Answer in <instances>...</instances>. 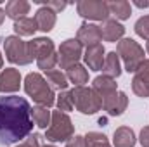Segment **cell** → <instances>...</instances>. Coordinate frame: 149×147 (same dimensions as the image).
<instances>
[{"mask_svg":"<svg viewBox=\"0 0 149 147\" xmlns=\"http://www.w3.org/2000/svg\"><path fill=\"white\" fill-rule=\"evenodd\" d=\"M31 130L33 118L30 102L19 95L0 97V144H17L30 137Z\"/></svg>","mask_w":149,"mask_h":147,"instance_id":"6da1fadb","label":"cell"},{"mask_svg":"<svg viewBox=\"0 0 149 147\" xmlns=\"http://www.w3.org/2000/svg\"><path fill=\"white\" fill-rule=\"evenodd\" d=\"M24 92L37 102L38 106L52 107L56 104V94L40 73H30L24 78Z\"/></svg>","mask_w":149,"mask_h":147,"instance_id":"7a4b0ae2","label":"cell"},{"mask_svg":"<svg viewBox=\"0 0 149 147\" xmlns=\"http://www.w3.org/2000/svg\"><path fill=\"white\" fill-rule=\"evenodd\" d=\"M73 135H74V125L71 121V118L63 111H54L50 126L45 132V139L49 142H68Z\"/></svg>","mask_w":149,"mask_h":147,"instance_id":"3957f363","label":"cell"},{"mask_svg":"<svg viewBox=\"0 0 149 147\" xmlns=\"http://www.w3.org/2000/svg\"><path fill=\"white\" fill-rule=\"evenodd\" d=\"M120 59L125 64V69L128 73H135L141 64L146 61L144 59V49L132 38H121L118 42V52Z\"/></svg>","mask_w":149,"mask_h":147,"instance_id":"277c9868","label":"cell"},{"mask_svg":"<svg viewBox=\"0 0 149 147\" xmlns=\"http://www.w3.org/2000/svg\"><path fill=\"white\" fill-rule=\"evenodd\" d=\"M70 92L73 99V107H76V111H80L81 114H95L102 109V101L92 87H74Z\"/></svg>","mask_w":149,"mask_h":147,"instance_id":"5b68a950","label":"cell"},{"mask_svg":"<svg viewBox=\"0 0 149 147\" xmlns=\"http://www.w3.org/2000/svg\"><path fill=\"white\" fill-rule=\"evenodd\" d=\"M3 50H5L7 61L12 62V64L24 66V64L33 62V57H31L28 42L21 40V38L16 37V35L5 37V40H3Z\"/></svg>","mask_w":149,"mask_h":147,"instance_id":"8992f818","label":"cell"},{"mask_svg":"<svg viewBox=\"0 0 149 147\" xmlns=\"http://www.w3.org/2000/svg\"><path fill=\"white\" fill-rule=\"evenodd\" d=\"M81 57H83V45L76 38L64 40L57 50V64L63 69H70L74 64H80Z\"/></svg>","mask_w":149,"mask_h":147,"instance_id":"52a82bcc","label":"cell"},{"mask_svg":"<svg viewBox=\"0 0 149 147\" xmlns=\"http://www.w3.org/2000/svg\"><path fill=\"white\" fill-rule=\"evenodd\" d=\"M76 12L88 21H106L109 19L108 2L104 0H80L76 3Z\"/></svg>","mask_w":149,"mask_h":147,"instance_id":"ba28073f","label":"cell"},{"mask_svg":"<svg viewBox=\"0 0 149 147\" xmlns=\"http://www.w3.org/2000/svg\"><path fill=\"white\" fill-rule=\"evenodd\" d=\"M76 40H78L81 45H85V47L99 45V43L102 42V31H101V26L92 24V23H83V24L78 28Z\"/></svg>","mask_w":149,"mask_h":147,"instance_id":"9c48e42d","label":"cell"},{"mask_svg":"<svg viewBox=\"0 0 149 147\" xmlns=\"http://www.w3.org/2000/svg\"><path fill=\"white\" fill-rule=\"evenodd\" d=\"M81 59L90 71H102L104 59H106V50H104L102 43L94 45V47H87Z\"/></svg>","mask_w":149,"mask_h":147,"instance_id":"30bf717a","label":"cell"},{"mask_svg":"<svg viewBox=\"0 0 149 147\" xmlns=\"http://www.w3.org/2000/svg\"><path fill=\"white\" fill-rule=\"evenodd\" d=\"M132 90L137 97H149V61H144L135 71V76L132 80Z\"/></svg>","mask_w":149,"mask_h":147,"instance_id":"8fae6325","label":"cell"},{"mask_svg":"<svg viewBox=\"0 0 149 147\" xmlns=\"http://www.w3.org/2000/svg\"><path fill=\"white\" fill-rule=\"evenodd\" d=\"M30 45V52H31V57L35 61H40V59H45V57H50L56 52V47H54V42L50 38L40 37V38H33L28 42Z\"/></svg>","mask_w":149,"mask_h":147,"instance_id":"7c38bea8","label":"cell"},{"mask_svg":"<svg viewBox=\"0 0 149 147\" xmlns=\"http://www.w3.org/2000/svg\"><path fill=\"white\" fill-rule=\"evenodd\" d=\"M21 88V73L16 68H5L0 73V94H14Z\"/></svg>","mask_w":149,"mask_h":147,"instance_id":"4fadbf2b","label":"cell"},{"mask_svg":"<svg viewBox=\"0 0 149 147\" xmlns=\"http://www.w3.org/2000/svg\"><path fill=\"white\" fill-rule=\"evenodd\" d=\"M127 106H128V97L125 92H120V90L114 95H111L109 99L102 101V109L109 116H121L127 109Z\"/></svg>","mask_w":149,"mask_h":147,"instance_id":"5bb4252c","label":"cell"},{"mask_svg":"<svg viewBox=\"0 0 149 147\" xmlns=\"http://www.w3.org/2000/svg\"><path fill=\"white\" fill-rule=\"evenodd\" d=\"M92 88L97 92V95L101 97V101H106V99H109L111 95H114L116 92H118V85H116V81L109 78V76H97V78H94V81H92Z\"/></svg>","mask_w":149,"mask_h":147,"instance_id":"9a60e30c","label":"cell"},{"mask_svg":"<svg viewBox=\"0 0 149 147\" xmlns=\"http://www.w3.org/2000/svg\"><path fill=\"white\" fill-rule=\"evenodd\" d=\"M56 19H57L56 17V12L52 9H49V7H45V5H42L37 12H35V23H37L38 30L43 31V33H49V31L54 30Z\"/></svg>","mask_w":149,"mask_h":147,"instance_id":"2e32d148","label":"cell"},{"mask_svg":"<svg viewBox=\"0 0 149 147\" xmlns=\"http://www.w3.org/2000/svg\"><path fill=\"white\" fill-rule=\"evenodd\" d=\"M102 40L106 42H120L125 35V26L116 19H106L101 26Z\"/></svg>","mask_w":149,"mask_h":147,"instance_id":"e0dca14e","label":"cell"},{"mask_svg":"<svg viewBox=\"0 0 149 147\" xmlns=\"http://www.w3.org/2000/svg\"><path fill=\"white\" fill-rule=\"evenodd\" d=\"M28 12H30V2L26 0H9L5 3V16L10 17L14 23L24 19Z\"/></svg>","mask_w":149,"mask_h":147,"instance_id":"ac0fdd59","label":"cell"},{"mask_svg":"<svg viewBox=\"0 0 149 147\" xmlns=\"http://www.w3.org/2000/svg\"><path fill=\"white\" fill-rule=\"evenodd\" d=\"M135 133L128 126H120L113 133V146L114 147H134L135 146Z\"/></svg>","mask_w":149,"mask_h":147,"instance_id":"d6986e66","label":"cell"},{"mask_svg":"<svg viewBox=\"0 0 149 147\" xmlns=\"http://www.w3.org/2000/svg\"><path fill=\"white\" fill-rule=\"evenodd\" d=\"M109 14L116 16V21H125L132 16V5L127 0H111L108 2Z\"/></svg>","mask_w":149,"mask_h":147,"instance_id":"ffe728a7","label":"cell"},{"mask_svg":"<svg viewBox=\"0 0 149 147\" xmlns=\"http://www.w3.org/2000/svg\"><path fill=\"white\" fill-rule=\"evenodd\" d=\"M102 73H104V76H109L113 80L121 74V62H120V55L116 52L106 54L104 66H102Z\"/></svg>","mask_w":149,"mask_h":147,"instance_id":"44dd1931","label":"cell"},{"mask_svg":"<svg viewBox=\"0 0 149 147\" xmlns=\"http://www.w3.org/2000/svg\"><path fill=\"white\" fill-rule=\"evenodd\" d=\"M45 80H47V83L50 85L52 90H59V92L66 90L68 85H70L66 74L63 73L61 69H50V71H45Z\"/></svg>","mask_w":149,"mask_h":147,"instance_id":"7402d4cb","label":"cell"},{"mask_svg":"<svg viewBox=\"0 0 149 147\" xmlns=\"http://www.w3.org/2000/svg\"><path fill=\"white\" fill-rule=\"evenodd\" d=\"M66 78L74 87H85V83L88 81V71L85 69V66L74 64L70 69H66Z\"/></svg>","mask_w":149,"mask_h":147,"instance_id":"603a6c76","label":"cell"},{"mask_svg":"<svg viewBox=\"0 0 149 147\" xmlns=\"http://www.w3.org/2000/svg\"><path fill=\"white\" fill-rule=\"evenodd\" d=\"M38 30L37 23H35V17H24V19H19L14 23V33L16 37H31L35 35V31Z\"/></svg>","mask_w":149,"mask_h":147,"instance_id":"cb8c5ba5","label":"cell"},{"mask_svg":"<svg viewBox=\"0 0 149 147\" xmlns=\"http://www.w3.org/2000/svg\"><path fill=\"white\" fill-rule=\"evenodd\" d=\"M31 118L35 121L38 128H43L47 130L50 126V121H52V112L49 111V107H43V106H35L31 109Z\"/></svg>","mask_w":149,"mask_h":147,"instance_id":"d4e9b609","label":"cell"},{"mask_svg":"<svg viewBox=\"0 0 149 147\" xmlns=\"http://www.w3.org/2000/svg\"><path fill=\"white\" fill-rule=\"evenodd\" d=\"M85 142H87V147H111L108 137L99 132H88L85 135Z\"/></svg>","mask_w":149,"mask_h":147,"instance_id":"484cf974","label":"cell"},{"mask_svg":"<svg viewBox=\"0 0 149 147\" xmlns=\"http://www.w3.org/2000/svg\"><path fill=\"white\" fill-rule=\"evenodd\" d=\"M56 104H57V109L63 111V112H68V111L73 109V99H71V92L68 90H63L57 99H56Z\"/></svg>","mask_w":149,"mask_h":147,"instance_id":"4316f807","label":"cell"},{"mask_svg":"<svg viewBox=\"0 0 149 147\" xmlns=\"http://www.w3.org/2000/svg\"><path fill=\"white\" fill-rule=\"evenodd\" d=\"M134 30H135V33L141 38H144L146 42H149V16H142L141 19H137Z\"/></svg>","mask_w":149,"mask_h":147,"instance_id":"83f0119b","label":"cell"},{"mask_svg":"<svg viewBox=\"0 0 149 147\" xmlns=\"http://www.w3.org/2000/svg\"><path fill=\"white\" fill-rule=\"evenodd\" d=\"M33 2H35V3H42V5H45V7L52 9L56 14H57V12H61V10H64V9H66V5H68L66 2H59V0H49V2H47V0H33Z\"/></svg>","mask_w":149,"mask_h":147,"instance_id":"f1b7e54d","label":"cell"},{"mask_svg":"<svg viewBox=\"0 0 149 147\" xmlns=\"http://www.w3.org/2000/svg\"><path fill=\"white\" fill-rule=\"evenodd\" d=\"M40 135L38 133H33V135H30L28 139H24L19 146H16V147H40Z\"/></svg>","mask_w":149,"mask_h":147,"instance_id":"f546056e","label":"cell"},{"mask_svg":"<svg viewBox=\"0 0 149 147\" xmlns=\"http://www.w3.org/2000/svg\"><path fill=\"white\" fill-rule=\"evenodd\" d=\"M66 147H87L85 137H81V135H73V137L66 142Z\"/></svg>","mask_w":149,"mask_h":147,"instance_id":"4dcf8cb0","label":"cell"},{"mask_svg":"<svg viewBox=\"0 0 149 147\" xmlns=\"http://www.w3.org/2000/svg\"><path fill=\"white\" fill-rule=\"evenodd\" d=\"M139 142L142 147H149V126H144L139 135Z\"/></svg>","mask_w":149,"mask_h":147,"instance_id":"1f68e13d","label":"cell"},{"mask_svg":"<svg viewBox=\"0 0 149 147\" xmlns=\"http://www.w3.org/2000/svg\"><path fill=\"white\" fill-rule=\"evenodd\" d=\"M137 7H141V9H146V7H149V0H144V2H141V0H135L134 2Z\"/></svg>","mask_w":149,"mask_h":147,"instance_id":"d6a6232c","label":"cell"},{"mask_svg":"<svg viewBox=\"0 0 149 147\" xmlns=\"http://www.w3.org/2000/svg\"><path fill=\"white\" fill-rule=\"evenodd\" d=\"M3 19H5V10H3V9H0V26H2Z\"/></svg>","mask_w":149,"mask_h":147,"instance_id":"836d02e7","label":"cell"},{"mask_svg":"<svg viewBox=\"0 0 149 147\" xmlns=\"http://www.w3.org/2000/svg\"><path fill=\"white\" fill-rule=\"evenodd\" d=\"M3 68V57H2V54H0V69Z\"/></svg>","mask_w":149,"mask_h":147,"instance_id":"e575fe53","label":"cell"},{"mask_svg":"<svg viewBox=\"0 0 149 147\" xmlns=\"http://www.w3.org/2000/svg\"><path fill=\"white\" fill-rule=\"evenodd\" d=\"M146 52L149 54V42H148V45H146Z\"/></svg>","mask_w":149,"mask_h":147,"instance_id":"d590c367","label":"cell"},{"mask_svg":"<svg viewBox=\"0 0 149 147\" xmlns=\"http://www.w3.org/2000/svg\"><path fill=\"white\" fill-rule=\"evenodd\" d=\"M43 147H56V146H52V144H45Z\"/></svg>","mask_w":149,"mask_h":147,"instance_id":"8d00e7d4","label":"cell"}]
</instances>
